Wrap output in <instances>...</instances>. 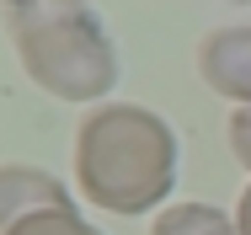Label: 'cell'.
<instances>
[{
	"label": "cell",
	"instance_id": "8992f818",
	"mask_svg": "<svg viewBox=\"0 0 251 235\" xmlns=\"http://www.w3.org/2000/svg\"><path fill=\"white\" fill-rule=\"evenodd\" d=\"M0 235H101V230L75 214V203H64V209H43V214H32V219H22Z\"/></svg>",
	"mask_w": 251,
	"mask_h": 235
},
{
	"label": "cell",
	"instance_id": "ba28073f",
	"mask_svg": "<svg viewBox=\"0 0 251 235\" xmlns=\"http://www.w3.org/2000/svg\"><path fill=\"white\" fill-rule=\"evenodd\" d=\"M235 230L251 235V182H246V192H241V203H235Z\"/></svg>",
	"mask_w": 251,
	"mask_h": 235
},
{
	"label": "cell",
	"instance_id": "277c9868",
	"mask_svg": "<svg viewBox=\"0 0 251 235\" xmlns=\"http://www.w3.org/2000/svg\"><path fill=\"white\" fill-rule=\"evenodd\" d=\"M70 203V187L43 171V166H0V230L43 214V209H64Z\"/></svg>",
	"mask_w": 251,
	"mask_h": 235
},
{
	"label": "cell",
	"instance_id": "3957f363",
	"mask_svg": "<svg viewBox=\"0 0 251 235\" xmlns=\"http://www.w3.org/2000/svg\"><path fill=\"white\" fill-rule=\"evenodd\" d=\"M198 75L208 91L235 107H251V27H219L198 48Z\"/></svg>",
	"mask_w": 251,
	"mask_h": 235
},
{
	"label": "cell",
	"instance_id": "9c48e42d",
	"mask_svg": "<svg viewBox=\"0 0 251 235\" xmlns=\"http://www.w3.org/2000/svg\"><path fill=\"white\" fill-rule=\"evenodd\" d=\"M235 5H251V0H235Z\"/></svg>",
	"mask_w": 251,
	"mask_h": 235
},
{
	"label": "cell",
	"instance_id": "5b68a950",
	"mask_svg": "<svg viewBox=\"0 0 251 235\" xmlns=\"http://www.w3.org/2000/svg\"><path fill=\"white\" fill-rule=\"evenodd\" d=\"M150 235H241V230H235V214L214 203H171L155 214Z\"/></svg>",
	"mask_w": 251,
	"mask_h": 235
},
{
	"label": "cell",
	"instance_id": "6da1fadb",
	"mask_svg": "<svg viewBox=\"0 0 251 235\" xmlns=\"http://www.w3.org/2000/svg\"><path fill=\"white\" fill-rule=\"evenodd\" d=\"M176 134L139 102H101L80 118L75 134V182L80 198L107 214H150L176 187Z\"/></svg>",
	"mask_w": 251,
	"mask_h": 235
},
{
	"label": "cell",
	"instance_id": "52a82bcc",
	"mask_svg": "<svg viewBox=\"0 0 251 235\" xmlns=\"http://www.w3.org/2000/svg\"><path fill=\"white\" fill-rule=\"evenodd\" d=\"M230 155L251 171V107H235L230 112Z\"/></svg>",
	"mask_w": 251,
	"mask_h": 235
},
{
	"label": "cell",
	"instance_id": "7a4b0ae2",
	"mask_svg": "<svg viewBox=\"0 0 251 235\" xmlns=\"http://www.w3.org/2000/svg\"><path fill=\"white\" fill-rule=\"evenodd\" d=\"M5 27L22 70L59 102H101L118 80V53L86 0H5Z\"/></svg>",
	"mask_w": 251,
	"mask_h": 235
}]
</instances>
